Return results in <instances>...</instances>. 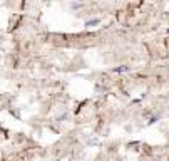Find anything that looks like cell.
<instances>
[{"label": "cell", "instance_id": "1", "mask_svg": "<svg viewBox=\"0 0 169 161\" xmlns=\"http://www.w3.org/2000/svg\"><path fill=\"white\" fill-rule=\"evenodd\" d=\"M97 24H99V20H97V19H94V20H89L86 25H87V27H92V25H97Z\"/></svg>", "mask_w": 169, "mask_h": 161}]
</instances>
